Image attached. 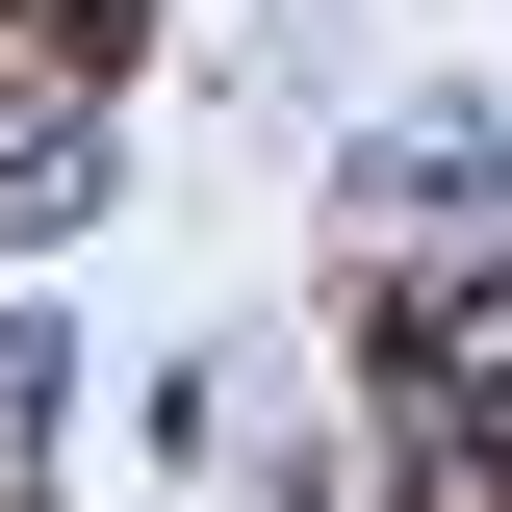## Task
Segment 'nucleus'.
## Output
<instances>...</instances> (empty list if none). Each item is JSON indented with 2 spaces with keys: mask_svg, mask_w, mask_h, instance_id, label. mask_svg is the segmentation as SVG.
Returning <instances> with one entry per match:
<instances>
[{
  "mask_svg": "<svg viewBox=\"0 0 512 512\" xmlns=\"http://www.w3.org/2000/svg\"><path fill=\"white\" fill-rule=\"evenodd\" d=\"M359 205H384V231H461V256H487V231H512V128H487V103H461V128H384V154H359Z\"/></svg>",
  "mask_w": 512,
  "mask_h": 512,
  "instance_id": "f257e3e1",
  "label": "nucleus"
},
{
  "mask_svg": "<svg viewBox=\"0 0 512 512\" xmlns=\"http://www.w3.org/2000/svg\"><path fill=\"white\" fill-rule=\"evenodd\" d=\"M0 52H52V77H103V52H128V0H0Z\"/></svg>",
  "mask_w": 512,
  "mask_h": 512,
  "instance_id": "f03ea898",
  "label": "nucleus"
}]
</instances>
